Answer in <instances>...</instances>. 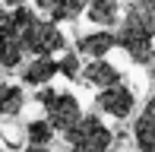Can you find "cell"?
Returning <instances> with one entry per match:
<instances>
[{
    "label": "cell",
    "instance_id": "cell-1",
    "mask_svg": "<svg viewBox=\"0 0 155 152\" xmlns=\"http://www.w3.org/2000/svg\"><path fill=\"white\" fill-rule=\"evenodd\" d=\"M10 19H13V25H16L22 54L51 57V54L63 51V45H67V38H63V32L57 29V22L41 19L35 10H29V6H16V10H10Z\"/></svg>",
    "mask_w": 155,
    "mask_h": 152
},
{
    "label": "cell",
    "instance_id": "cell-2",
    "mask_svg": "<svg viewBox=\"0 0 155 152\" xmlns=\"http://www.w3.org/2000/svg\"><path fill=\"white\" fill-rule=\"evenodd\" d=\"M117 25H120V29L114 32L117 48H124L133 64H152V54H155V35L152 32L146 29L130 10H127V16H120Z\"/></svg>",
    "mask_w": 155,
    "mask_h": 152
},
{
    "label": "cell",
    "instance_id": "cell-3",
    "mask_svg": "<svg viewBox=\"0 0 155 152\" xmlns=\"http://www.w3.org/2000/svg\"><path fill=\"white\" fill-rule=\"evenodd\" d=\"M38 105H45V111H48L45 121L51 124L54 133H67V130H73V127H76V121L82 117L79 101H76V95H70V92L41 89V92H38Z\"/></svg>",
    "mask_w": 155,
    "mask_h": 152
},
{
    "label": "cell",
    "instance_id": "cell-4",
    "mask_svg": "<svg viewBox=\"0 0 155 152\" xmlns=\"http://www.w3.org/2000/svg\"><path fill=\"white\" fill-rule=\"evenodd\" d=\"M67 143L76 149H95V152H108L111 143H114V133L108 130V124L101 121L98 114H82L76 121L73 130H67Z\"/></svg>",
    "mask_w": 155,
    "mask_h": 152
},
{
    "label": "cell",
    "instance_id": "cell-5",
    "mask_svg": "<svg viewBox=\"0 0 155 152\" xmlns=\"http://www.w3.org/2000/svg\"><path fill=\"white\" fill-rule=\"evenodd\" d=\"M133 105H136V98H133V89L124 86V82L104 86L101 92H98V98H95V108H98V111L117 117V121L130 117V114H133Z\"/></svg>",
    "mask_w": 155,
    "mask_h": 152
},
{
    "label": "cell",
    "instance_id": "cell-6",
    "mask_svg": "<svg viewBox=\"0 0 155 152\" xmlns=\"http://www.w3.org/2000/svg\"><path fill=\"white\" fill-rule=\"evenodd\" d=\"M133 140L139 152H155V95L143 105V114L133 124Z\"/></svg>",
    "mask_w": 155,
    "mask_h": 152
},
{
    "label": "cell",
    "instance_id": "cell-7",
    "mask_svg": "<svg viewBox=\"0 0 155 152\" xmlns=\"http://www.w3.org/2000/svg\"><path fill=\"white\" fill-rule=\"evenodd\" d=\"M79 82L95 86V89H104V86L120 82V70H117L114 64H108L104 57H95L92 64H86V70H79Z\"/></svg>",
    "mask_w": 155,
    "mask_h": 152
},
{
    "label": "cell",
    "instance_id": "cell-8",
    "mask_svg": "<svg viewBox=\"0 0 155 152\" xmlns=\"http://www.w3.org/2000/svg\"><path fill=\"white\" fill-rule=\"evenodd\" d=\"M86 3L89 0H35V6L41 13H48L51 22H70V19H76L86 10Z\"/></svg>",
    "mask_w": 155,
    "mask_h": 152
},
{
    "label": "cell",
    "instance_id": "cell-9",
    "mask_svg": "<svg viewBox=\"0 0 155 152\" xmlns=\"http://www.w3.org/2000/svg\"><path fill=\"white\" fill-rule=\"evenodd\" d=\"M86 16L92 19L95 25L114 29V25L120 22V0H89L86 3Z\"/></svg>",
    "mask_w": 155,
    "mask_h": 152
},
{
    "label": "cell",
    "instance_id": "cell-10",
    "mask_svg": "<svg viewBox=\"0 0 155 152\" xmlns=\"http://www.w3.org/2000/svg\"><path fill=\"white\" fill-rule=\"evenodd\" d=\"M54 76H57L54 57H35L32 64L22 70V82H25V86H45V82H51Z\"/></svg>",
    "mask_w": 155,
    "mask_h": 152
},
{
    "label": "cell",
    "instance_id": "cell-11",
    "mask_svg": "<svg viewBox=\"0 0 155 152\" xmlns=\"http://www.w3.org/2000/svg\"><path fill=\"white\" fill-rule=\"evenodd\" d=\"M111 48H117L114 41V32H92V35H82L79 38V54H89V57H104V54H111Z\"/></svg>",
    "mask_w": 155,
    "mask_h": 152
},
{
    "label": "cell",
    "instance_id": "cell-12",
    "mask_svg": "<svg viewBox=\"0 0 155 152\" xmlns=\"http://www.w3.org/2000/svg\"><path fill=\"white\" fill-rule=\"evenodd\" d=\"M25 105V92L13 82H3L0 86V117H16Z\"/></svg>",
    "mask_w": 155,
    "mask_h": 152
},
{
    "label": "cell",
    "instance_id": "cell-13",
    "mask_svg": "<svg viewBox=\"0 0 155 152\" xmlns=\"http://www.w3.org/2000/svg\"><path fill=\"white\" fill-rule=\"evenodd\" d=\"M25 140H29V146H48L54 140L51 124L48 121H29L25 124Z\"/></svg>",
    "mask_w": 155,
    "mask_h": 152
},
{
    "label": "cell",
    "instance_id": "cell-14",
    "mask_svg": "<svg viewBox=\"0 0 155 152\" xmlns=\"http://www.w3.org/2000/svg\"><path fill=\"white\" fill-rule=\"evenodd\" d=\"M130 13L155 35V0H136V3H130Z\"/></svg>",
    "mask_w": 155,
    "mask_h": 152
},
{
    "label": "cell",
    "instance_id": "cell-15",
    "mask_svg": "<svg viewBox=\"0 0 155 152\" xmlns=\"http://www.w3.org/2000/svg\"><path fill=\"white\" fill-rule=\"evenodd\" d=\"M54 64H57V73H63L67 79L79 82V57H76V54H63V57L54 60Z\"/></svg>",
    "mask_w": 155,
    "mask_h": 152
},
{
    "label": "cell",
    "instance_id": "cell-16",
    "mask_svg": "<svg viewBox=\"0 0 155 152\" xmlns=\"http://www.w3.org/2000/svg\"><path fill=\"white\" fill-rule=\"evenodd\" d=\"M6 19H10V10H6V6L0 3V29H3V25H6Z\"/></svg>",
    "mask_w": 155,
    "mask_h": 152
},
{
    "label": "cell",
    "instance_id": "cell-17",
    "mask_svg": "<svg viewBox=\"0 0 155 152\" xmlns=\"http://www.w3.org/2000/svg\"><path fill=\"white\" fill-rule=\"evenodd\" d=\"M6 10H16V6H25V0H3Z\"/></svg>",
    "mask_w": 155,
    "mask_h": 152
},
{
    "label": "cell",
    "instance_id": "cell-18",
    "mask_svg": "<svg viewBox=\"0 0 155 152\" xmlns=\"http://www.w3.org/2000/svg\"><path fill=\"white\" fill-rule=\"evenodd\" d=\"M22 152H48V146H25Z\"/></svg>",
    "mask_w": 155,
    "mask_h": 152
},
{
    "label": "cell",
    "instance_id": "cell-19",
    "mask_svg": "<svg viewBox=\"0 0 155 152\" xmlns=\"http://www.w3.org/2000/svg\"><path fill=\"white\" fill-rule=\"evenodd\" d=\"M70 152H95V149H76V146H73V149H70Z\"/></svg>",
    "mask_w": 155,
    "mask_h": 152
},
{
    "label": "cell",
    "instance_id": "cell-20",
    "mask_svg": "<svg viewBox=\"0 0 155 152\" xmlns=\"http://www.w3.org/2000/svg\"><path fill=\"white\" fill-rule=\"evenodd\" d=\"M152 86H155V67H152Z\"/></svg>",
    "mask_w": 155,
    "mask_h": 152
},
{
    "label": "cell",
    "instance_id": "cell-21",
    "mask_svg": "<svg viewBox=\"0 0 155 152\" xmlns=\"http://www.w3.org/2000/svg\"><path fill=\"white\" fill-rule=\"evenodd\" d=\"M0 70H3V67H0Z\"/></svg>",
    "mask_w": 155,
    "mask_h": 152
},
{
    "label": "cell",
    "instance_id": "cell-22",
    "mask_svg": "<svg viewBox=\"0 0 155 152\" xmlns=\"http://www.w3.org/2000/svg\"><path fill=\"white\" fill-rule=\"evenodd\" d=\"M0 152H3V149H0Z\"/></svg>",
    "mask_w": 155,
    "mask_h": 152
}]
</instances>
